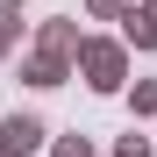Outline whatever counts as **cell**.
<instances>
[{
  "label": "cell",
  "instance_id": "6da1fadb",
  "mask_svg": "<svg viewBox=\"0 0 157 157\" xmlns=\"http://www.w3.org/2000/svg\"><path fill=\"white\" fill-rule=\"evenodd\" d=\"M36 136H43V128H36V121H7V143H14V150H29Z\"/></svg>",
  "mask_w": 157,
  "mask_h": 157
}]
</instances>
